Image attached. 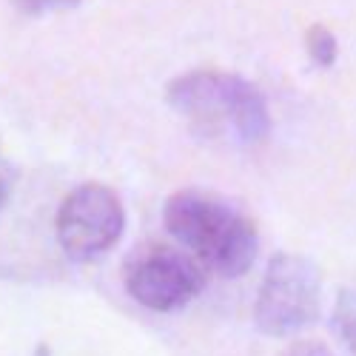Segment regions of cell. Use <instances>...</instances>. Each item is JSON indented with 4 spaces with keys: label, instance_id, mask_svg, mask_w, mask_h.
I'll return each instance as SVG.
<instances>
[{
    "label": "cell",
    "instance_id": "obj_1",
    "mask_svg": "<svg viewBox=\"0 0 356 356\" xmlns=\"http://www.w3.org/2000/svg\"><path fill=\"white\" fill-rule=\"evenodd\" d=\"M165 100L205 140L257 145L271 131V111L262 92L231 72L200 69L180 74L168 83Z\"/></svg>",
    "mask_w": 356,
    "mask_h": 356
},
{
    "label": "cell",
    "instance_id": "obj_2",
    "mask_svg": "<svg viewBox=\"0 0 356 356\" xmlns=\"http://www.w3.org/2000/svg\"><path fill=\"white\" fill-rule=\"evenodd\" d=\"M163 222L197 262L225 280L248 274L259 254L254 222L234 202L209 191L171 194L163 205Z\"/></svg>",
    "mask_w": 356,
    "mask_h": 356
},
{
    "label": "cell",
    "instance_id": "obj_3",
    "mask_svg": "<svg viewBox=\"0 0 356 356\" xmlns=\"http://www.w3.org/2000/svg\"><path fill=\"white\" fill-rule=\"evenodd\" d=\"M322 308V274L302 254H274L265 268L254 319L265 337H291L316 322Z\"/></svg>",
    "mask_w": 356,
    "mask_h": 356
},
{
    "label": "cell",
    "instance_id": "obj_4",
    "mask_svg": "<svg viewBox=\"0 0 356 356\" xmlns=\"http://www.w3.org/2000/svg\"><path fill=\"white\" fill-rule=\"evenodd\" d=\"M54 231L72 262H92L120 243L126 231L123 200L103 183H83L57 209Z\"/></svg>",
    "mask_w": 356,
    "mask_h": 356
},
{
    "label": "cell",
    "instance_id": "obj_5",
    "mask_svg": "<svg viewBox=\"0 0 356 356\" xmlns=\"http://www.w3.org/2000/svg\"><path fill=\"white\" fill-rule=\"evenodd\" d=\"M123 285L143 308L171 314L186 308L202 293L205 274L186 251L168 245H145L126 259Z\"/></svg>",
    "mask_w": 356,
    "mask_h": 356
},
{
    "label": "cell",
    "instance_id": "obj_6",
    "mask_svg": "<svg viewBox=\"0 0 356 356\" xmlns=\"http://www.w3.org/2000/svg\"><path fill=\"white\" fill-rule=\"evenodd\" d=\"M305 49H308V57H311V60L319 69H331L337 63L339 43H337V35L331 32L328 26L314 23L308 32H305Z\"/></svg>",
    "mask_w": 356,
    "mask_h": 356
},
{
    "label": "cell",
    "instance_id": "obj_7",
    "mask_svg": "<svg viewBox=\"0 0 356 356\" xmlns=\"http://www.w3.org/2000/svg\"><path fill=\"white\" fill-rule=\"evenodd\" d=\"M334 328L348 350L356 353V288H345L334 308Z\"/></svg>",
    "mask_w": 356,
    "mask_h": 356
},
{
    "label": "cell",
    "instance_id": "obj_8",
    "mask_svg": "<svg viewBox=\"0 0 356 356\" xmlns=\"http://www.w3.org/2000/svg\"><path fill=\"white\" fill-rule=\"evenodd\" d=\"M80 0H15V6L26 15H46V12H57V9H72Z\"/></svg>",
    "mask_w": 356,
    "mask_h": 356
},
{
    "label": "cell",
    "instance_id": "obj_9",
    "mask_svg": "<svg viewBox=\"0 0 356 356\" xmlns=\"http://www.w3.org/2000/svg\"><path fill=\"white\" fill-rule=\"evenodd\" d=\"M280 356H334L328 345H322L316 339H302V342H293L291 348H285Z\"/></svg>",
    "mask_w": 356,
    "mask_h": 356
},
{
    "label": "cell",
    "instance_id": "obj_10",
    "mask_svg": "<svg viewBox=\"0 0 356 356\" xmlns=\"http://www.w3.org/2000/svg\"><path fill=\"white\" fill-rule=\"evenodd\" d=\"M9 191H12V174H9V165L0 160V211H3V205L9 200Z\"/></svg>",
    "mask_w": 356,
    "mask_h": 356
}]
</instances>
